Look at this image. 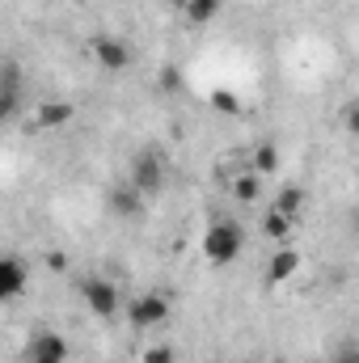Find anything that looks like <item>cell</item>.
I'll return each mask as SVG.
<instances>
[{"label": "cell", "mask_w": 359, "mask_h": 363, "mask_svg": "<svg viewBox=\"0 0 359 363\" xmlns=\"http://www.w3.org/2000/svg\"><path fill=\"white\" fill-rule=\"evenodd\" d=\"M241 250H245V233H241L237 220H211V224H207V233H203V258H207L211 267L237 262Z\"/></svg>", "instance_id": "obj_1"}, {"label": "cell", "mask_w": 359, "mask_h": 363, "mask_svg": "<svg viewBox=\"0 0 359 363\" xmlns=\"http://www.w3.org/2000/svg\"><path fill=\"white\" fill-rule=\"evenodd\" d=\"M165 178H170V161L157 152V148H140L136 161H131V174H127V186H136L144 199H157L165 190Z\"/></svg>", "instance_id": "obj_2"}, {"label": "cell", "mask_w": 359, "mask_h": 363, "mask_svg": "<svg viewBox=\"0 0 359 363\" xmlns=\"http://www.w3.org/2000/svg\"><path fill=\"white\" fill-rule=\"evenodd\" d=\"M170 321V300L161 291H144L136 300H127V325L131 330H157Z\"/></svg>", "instance_id": "obj_3"}, {"label": "cell", "mask_w": 359, "mask_h": 363, "mask_svg": "<svg viewBox=\"0 0 359 363\" xmlns=\"http://www.w3.org/2000/svg\"><path fill=\"white\" fill-rule=\"evenodd\" d=\"M81 300L89 304L93 317H101V321H110L118 308H123V296H118V287L110 283V279H101V274H93L81 283Z\"/></svg>", "instance_id": "obj_4"}, {"label": "cell", "mask_w": 359, "mask_h": 363, "mask_svg": "<svg viewBox=\"0 0 359 363\" xmlns=\"http://www.w3.org/2000/svg\"><path fill=\"white\" fill-rule=\"evenodd\" d=\"M89 51H93V60L106 68V72H127L131 68V43L127 38H114V34H101V38H93L89 43Z\"/></svg>", "instance_id": "obj_5"}, {"label": "cell", "mask_w": 359, "mask_h": 363, "mask_svg": "<svg viewBox=\"0 0 359 363\" xmlns=\"http://www.w3.org/2000/svg\"><path fill=\"white\" fill-rule=\"evenodd\" d=\"M21 363H68V338L55 334V330H43L26 342V355Z\"/></svg>", "instance_id": "obj_6"}, {"label": "cell", "mask_w": 359, "mask_h": 363, "mask_svg": "<svg viewBox=\"0 0 359 363\" xmlns=\"http://www.w3.org/2000/svg\"><path fill=\"white\" fill-rule=\"evenodd\" d=\"M21 114V68L0 64V123H13Z\"/></svg>", "instance_id": "obj_7"}, {"label": "cell", "mask_w": 359, "mask_h": 363, "mask_svg": "<svg viewBox=\"0 0 359 363\" xmlns=\"http://www.w3.org/2000/svg\"><path fill=\"white\" fill-rule=\"evenodd\" d=\"M26 283H30L26 262H21V258H13V254H0V304L21 300V296H26Z\"/></svg>", "instance_id": "obj_8"}, {"label": "cell", "mask_w": 359, "mask_h": 363, "mask_svg": "<svg viewBox=\"0 0 359 363\" xmlns=\"http://www.w3.org/2000/svg\"><path fill=\"white\" fill-rule=\"evenodd\" d=\"M106 203H110V211H114V216H123V220H140V216H144V203H148V199H144V194H140L136 186L118 182V186L110 190V199H106Z\"/></svg>", "instance_id": "obj_9"}, {"label": "cell", "mask_w": 359, "mask_h": 363, "mask_svg": "<svg viewBox=\"0 0 359 363\" xmlns=\"http://www.w3.org/2000/svg\"><path fill=\"white\" fill-rule=\"evenodd\" d=\"M72 101H43L38 110H34V118H38V127H68L72 123Z\"/></svg>", "instance_id": "obj_10"}, {"label": "cell", "mask_w": 359, "mask_h": 363, "mask_svg": "<svg viewBox=\"0 0 359 363\" xmlns=\"http://www.w3.org/2000/svg\"><path fill=\"white\" fill-rule=\"evenodd\" d=\"M296 271H300V254L296 250H275V258H270V267H267V279L270 283H287Z\"/></svg>", "instance_id": "obj_11"}, {"label": "cell", "mask_w": 359, "mask_h": 363, "mask_svg": "<svg viewBox=\"0 0 359 363\" xmlns=\"http://www.w3.org/2000/svg\"><path fill=\"white\" fill-rule=\"evenodd\" d=\"M228 190H233L237 203L250 207V203H258V194H263V178H258V174H237V178L228 182Z\"/></svg>", "instance_id": "obj_12"}, {"label": "cell", "mask_w": 359, "mask_h": 363, "mask_svg": "<svg viewBox=\"0 0 359 363\" xmlns=\"http://www.w3.org/2000/svg\"><path fill=\"white\" fill-rule=\"evenodd\" d=\"M275 211L287 216V220H296V216L304 211V186H283L279 199H275Z\"/></svg>", "instance_id": "obj_13"}, {"label": "cell", "mask_w": 359, "mask_h": 363, "mask_svg": "<svg viewBox=\"0 0 359 363\" xmlns=\"http://www.w3.org/2000/svg\"><path fill=\"white\" fill-rule=\"evenodd\" d=\"M220 9H224V0H190V4L182 9V17H186L190 26H207V21H216Z\"/></svg>", "instance_id": "obj_14"}, {"label": "cell", "mask_w": 359, "mask_h": 363, "mask_svg": "<svg viewBox=\"0 0 359 363\" xmlns=\"http://www.w3.org/2000/svg\"><path fill=\"white\" fill-rule=\"evenodd\" d=\"M275 169H279V148H275V144H258V148H254V157H250V174L270 178Z\"/></svg>", "instance_id": "obj_15"}, {"label": "cell", "mask_w": 359, "mask_h": 363, "mask_svg": "<svg viewBox=\"0 0 359 363\" xmlns=\"http://www.w3.org/2000/svg\"><path fill=\"white\" fill-rule=\"evenodd\" d=\"M292 224H296V220H287V216H279V211L270 207L267 220H263V233H267L270 241H287V237H292Z\"/></svg>", "instance_id": "obj_16"}, {"label": "cell", "mask_w": 359, "mask_h": 363, "mask_svg": "<svg viewBox=\"0 0 359 363\" xmlns=\"http://www.w3.org/2000/svg\"><path fill=\"white\" fill-rule=\"evenodd\" d=\"M330 363H359V342H355V338H343V342H338V351L330 355Z\"/></svg>", "instance_id": "obj_17"}, {"label": "cell", "mask_w": 359, "mask_h": 363, "mask_svg": "<svg viewBox=\"0 0 359 363\" xmlns=\"http://www.w3.org/2000/svg\"><path fill=\"white\" fill-rule=\"evenodd\" d=\"M211 106H216V110H224V114H237V110H241L237 93H228V89H216V93H211Z\"/></svg>", "instance_id": "obj_18"}, {"label": "cell", "mask_w": 359, "mask_h": 363, "mask_svg": "<svg viewBox=\"0 0 359 363\" xmlns=\"http://www.w3.org/2000/svg\"><path fill=\"white\" fill-rule=\"evenodd\" d=\"M144 363H174V347H165V342L161 347H148L144 351Z\"/></svg>", "instance_id": "obj_19"}, {"label": "cell", "mask_w": 359, "mask_h": 363, "mask_svg": "<svg viewBox=\"0 0 359 363\" xmlns=\"http://www.w3.org/2000/svg\"><path fill=\"white\" fill-rule=\"evenodd\" d=\"M161 89H165V93H178L182 89V72H178V68H165V72H161Z\"/></svg>", "instance_id": "obj_20"}, {"label": "cell", "mask_w": 359, "mask_h": 363, "mask_svg": "<svg viewBox=\"0 0 359 363\" xmlns=\"http://www.w3.org/2000/svg\"><path fill=\"white\" fill-rule=\"evenodd\" d=\"M186 4H190V0H174V9H178V13H182V9H186Z\"/></svg>", "instance_id": "obj_21"}, {"label": "cell", "mask_w": 359, "mask_h": 363, "mask_svg": "<svg viewBox=\"0 0 359 363\" xmlns=\"http://www.w3.org/2000/svg\"><path fill=\"white\" fill-rule=\"evenodd\" d=\"M275 363H287V359H275Z\"/></svg>", "instance_id": "obj_22"}]
</instances>
